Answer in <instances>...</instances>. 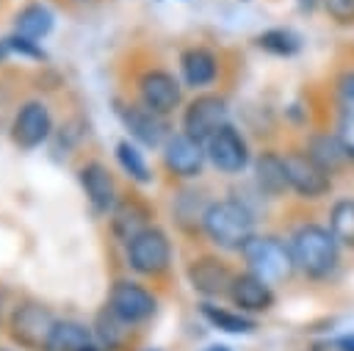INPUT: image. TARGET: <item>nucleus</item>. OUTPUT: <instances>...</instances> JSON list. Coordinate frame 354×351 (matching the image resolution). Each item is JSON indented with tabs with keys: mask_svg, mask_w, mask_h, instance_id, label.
<instances>
[{
	"mask_svg": "<svg viewBox=\"0 0 354 351\" xmlns=\"http://www.w3.org/2000/svg\"><path fill=\"white\" fill-rule=\"evenodd\" d=\"M136 88H138V102L160 116H169L183 102V86L166 69H147L138 77Z\"/></svg>",
	"mask_w": 354,
	"mask_h": 351,
	"instance_id": "f8f14e48",
	"label": "nucleus"
},
{
	"mask_svg": "<svg viewBox=\"0 0 354 351\" xmlns=\"http://www.w3.org/2000/svg\"><path fill=\"white\" fill-rule=\"evenodd\" d=\"M111 312H116L122 321H127L130 326L144 323L155 315L158 310V298L152 296V290H147L144 285L133 282V279H116L108 290V304Z\"/></svg>",
	"mask_w": 354,
	"mask_h": 351,
	"instance_id": "0eeeda50",
	"label": "nucleus"
},
{
	"mask_svg": "<svg viewBox=\"0 0 354 351\" xmlns=\"http://www.w3.org/2000/svg\"><path fill=\"white\" fill-rule=\"evenodd\" d=\"M335 348L337 351H354V334H343L335 340Z\"/></svg>",
	"mask_w": 354,
	"mask_h": 351,
	"instance_id": "2f4dec72",
	"label": "nucleus"
},
{
	"mask_svg": "<svg viewBox=\"0 0 354 351\" xmlns=\"http://www.w3.org/2000/svg\"><path fill=\"white\" fill-rule=\"evenodd\" d=\"M329 232L340 246L354 249V199H337L329 210Z\"/></svg>",
	"mask_w": 354,
	"mask_h": 351,
	"instance_id": "393cba45",
	"label": "nucleus"
},
{
	"mask_svg": "<svg viewBox=\"0 0 354 351\" xmlns=\"http://www.w3.org/2000/svg\"><path fill=\"white\" fill-rule=\"evenodd\" d=\"M152 351H155V348H152Z\"/></svg>",
	"mask_w": 354,
	"mask_h": 351,
	"instance_id": "e433bc0d",
	"label": "nucleus"
},
{
	"mask_svg": "<svg viewBox=\"0 0 354 351\" xmlns=\"http://www.w3.org/2000/svg\"><path fill=\"white\" fill-rule=\"evenodd\" d=\"M205 152H207V160L224 174H241L249 166V144L241 135V130L232 127L230 122L207 138Z\"/></svg>",
	"mask_w": 354,
	"mask_h": 351,
	"instance_id": "9b49d317",
	"label": "nucleus"
},
{
	"mask_svg": "<svg viewBox=\"0 0 354 351\" xmlns=\"http://www.w3.org/2000/svg\"><path fill=\"white\" fill-rule=\"evenodd\" d=\"M149 218H152V213H149L147 202L138 193H127L111 210V232H113V238L119 243L127 246L138 232H144L147 227H152Z\"/></svg>",
	"mask_w": 354,
	"mask_h": 351,
	"instance_id": "dca6fc26",
	"label": "nucleus"
},
{
	"mask_svg": "<svg viewBox=\"0 0 354 351\" xmlns=\"http://www.w3.org/2000/svg\"><path fill=\"white\" fill-rule=\"evenodd\" d=\"M183 83L191 88H205L218 77V58L207 47H188L180 55Z\"/></svg>",
	"mask_w": 354,
	"mask_h": 351,
	"instance_id": "6ab92c4d",
	"label": "nucleus"
},
{
	"mask_svg": "<svg viewBox=\"0 0 354 351\" xmlns=\"http://www.w3.org/2000/svg\"><path fill=\"white\" fill-rule=\"evenodd\" d=\"M285 169H288V185L293 193L301 199H321L332 191V174L324 171L307 152L293 149L285 155Z\"/></svg>",
	"mask_w": 354,
	"mask_h": 351,
	"instance_id": "9d476101",
	"label": "nucleus"
},
{
	"mask_svg": "<svg viewBox=\"0 0 354 351\" xmlns=\"http://www.w3.org/2000/svg\"><path fill=\"white\" fill-rule=\"evenodd\" d=\"M86 351H105V348H102V345H97V343H91V345H88Z\"/></svg>",
	"mask_w": 354,
	"mask_h": 351,
	"instance_id": "f704fd0d",
	"label": "nucleus"
},
{
	"mask_svg": "<svg viewBox=\"0 0 354 351\" xmlns=\"http://www.w3.org/2000/svg\"><path fill=\"white\" fill-rule=\"evenodd\" d=\"M77 180H80V188H83L91 210L97 216H111V210L119 202V191H116V180L108 171V166L100 160H86L77 169Z\"/></svg>",
	"mask_w": 354,
	"mask_h": 351,
	"instance_id": "4468645a",
	"label": "nucleus"
},
{
	"mask_svg": "<svg viewBox=\"0 0 354 351\" xmlns=\"http://www.w3.org/2000/svg\"><path fill=\"white\" fill-rule=\"evenodd\" d=\"M6 44H8L11 53H19V55H25V58H30V61H47V53L41 50V44H39L36 39L11 33V36H6Z\"/></svg>",
	"mask_w": 354,
	"mask_h": 351,
	"instance_id": "cd10ccee",
	"label": "nucleus"
},
{
	"mask_svg": "<svg viewBox=\"0 0 354 351\" xmlns=\"http://www.w3.org/2000/svg\"><path fill=\"white\" fill-rule=\"evenodd\" d=\"M232 307H238L241 312L246 315H257V312H268L277 301L274 290L268 282H263L260 276H254L252 271H243V274H235L232 279V287H230V296Z\"/></svg>",
	"mask_w": 354,
	"mask_h": 351,
	"instance_id": "f3484780",
	"label": "nucleus"
},
{
	"mask_svg": "<svg viewBox=\"0 0 354 351\" xmlns=\"http://www.w3.org/2000/svg\"><path fill=\"white\" fill-rule=\"evenodd\" d=\"M337 138H340V146L346 152V160L354 163V116L348 113H340V122H337Z\"/></svg>",
	"mask_w": 354,
	"mask_h": 351,
	"instance_id": "c756f323",
	"label": "nucleus"
},
{
	"mask_svg": "<svg viewBox=\"0 0 354 351\" xmlns=\"http://www.w3.org/2000/svg\"><path fill=\"white\" fill-rule=\"evenodd\" d=\"M241 254L246 260V268L268 285L285 282L296 268L293 254H290V243H285L277 235H254L241 249Z\"/></svg>",
	"mask_w": 354,
	"mask_h": 351,
	"instance_id": "7ed1b4c3",
	"label": "nucleus"
},
{
	"mask_svg": "<svg viewBox=\"0 0 354 351\" xmlns=\"http://www.w3.org/2000/svg\"><path fill=\"white\" fill-rule=\"evenodd\" d=\"M91 332H94V343L102 345L105 351H122V348L130 343L133 326H130L127 321H122L116 312H111L108 307H102V310L97 312V318H94Z\"/></svg>",
	"mask_w": 354,
	"mask_h": 351,
	"instance_id": "aec40b11",
	"label": "nucleus"
},
{
	"mask_svg": "<svg viewBox=\"0 0 354 351\" xmlns=\"http://www.w3.org/2000/svg\"><path fill=\"white\" fill-rule=\"evenodd\" d=\"M321 6L329 14V19L340 22V25L354 22V0H321Z\"/></svg>",
	"mask_w": 354,
	"mask_h": 351,
	"instance_id": "c85d7f7f",
	"label": "nucleus"
},
{
	"mask_svg": "<svg viewBox=\"0 0 354 351\" xmlns=\"http://www.w3.org/2000/svg\"><path fill=\"white\" fill-rule=\"evenodd\" d=\"M53 135V113L47 102L41 99H28L17 108L11 119V141L19 149H36Z\"/></svg>",
	"mask_w": 354,
	"mask_h": 351,
	"instance_id": "1a4fd4ad",
	"label": "nucleus"
},
{
	"mask_svg": "<svg viewBox=\"0 0 354 351\" xmlns=\"http://www.w3.org/2000/svg\"><path fill=\"white\" fill-rule=\"evenodd\" d=\"M202 232L224 252H241L254 238V216L238 199H216L202 216Z\"/></svg>",
	"mask_w": 354,
	"mask_h": 351,
	"instance_id": "f257e3e1",
	"label": "nucleus"
},
{
	"mask_svg": "<svg viewBox=\"0 0 354 351\" xmlns=\"http://www.w3.org/2000/svg\"><path fill=\"white\" fill-rule=\"evenodd\" d=\"M94 343V332L80 321H58L44 351H86Z\"/></svg>",
	"mask_w": 354,
	"mask_h": 351,
	"instance_id": "5701e85b",
	"label": "nucleus"
},
{
	"mask_svg": "<svg viewBox=\"0 0 354 351\" xmlns=\"http://www.w3.org/2000/svg\"><path fill=\"white\" fill-rule=\"evenodd\" d=\"M116 116L122 119V124L130 133V138L138 141L141 146L155 149V146H163L166 138H169L166 116L149 111L141 102H122V99H116Z\"/></svg>",
	"mask_w": 354,
	"mask_h": 351,
	"instance_id": "6e6552de",
	"label": "nucleus"
},
{
	"mask_svg": "<svg viewBox=\"0 0 354 351\" xmlns=\"http://www.w3.org/2000/svg\"><path fill=\"white\" fill-rule=\"evenodd\" d=\"M72 3H88V0H72Z\"/></svg>",
	"mask_w": 354,
	"mask_h": 351,
	"instance_id": "c9c22d12",
	"label": "nucleus"
},
{
	"mask_svg": "<svg viewBox=\"0 0 354 351\" xmlns=\"http://www.w3.org/2000/svg\"><path fill=\"white\" fill-rule=\"evenodd\" d=\"M324 171H329V174H335L343 163H348L346 160V152H343V146H340V138H337V133H313L310 138H307V149H304Z\"/></svg>",
	"mask_w": 354,
	"mask_h": 351,
	"instance_id": "4be33fe9",
	"label": "nucleus"
},
{
	"mask_svg": "<svg viewBox=\"0 0 354 351\" xmlns=\"http://www.w3.org/2000/svg\"><path fill=\"white\" fill-rule=\"evenodd\" d=\"M205 351H232V348H227V345H221V343H216V345H207Z\"/></svg>",
	"mask_w": 354,
	"mask_h": 351,
	"instance_id": "72a5a7b5",
	"label": "nucleus"
},
{
	"mask_svg": "<svg viewBox=\"0 0 354 351\" xmlns=\"http://www.w3.org/2000/svg\"><path fill=\"white\" fill-rule=\"evenodd\" d=\"M188 285L194 287V293H199L205 301L210 298H221V296H230V287H232V268L213 257V254H202V257H194L188 263Z\"/></svg>",
	"mask_w": 354,
	"mask_h": 351,
	"instance_id": "ddd939ff",
	"label": "nucleus"
},
{
	"mask_svg": "<svg viewBox=\"0 0 354 351\" xmlns=\"http://www.w3.org/2000/svg\"><path fill=\"white\" fill-rule=\"evenodd\" d=\"M254 185L260 193L277 199L282 196L290 185H288V169H285V155L266 149L254 158Z\"/></svg>",
	"mask_w": 354,
	"mask_h": 351,
	"instance_id": "a211bd4d",
	"label": "nucleus"
},
{
	"mask_svg": "<svg viewBox=\"0 0 354 351\" xmlns=\"http://www.w3.org/2000/svg\"><path fill=\"white\" fill-rule=\"evenodd\" d=\"M116 160H119V166H122V171L130 177V180H136V182H152V171H149V166H147V160H144V152L130 141V138H122L119 144H116Z\"/></svg>",
	"mask_w": 354,
	"mask_h": 351,
	"instance_id": "a878e982",
	"label": "nucleus"
},
{
	"mask_svg": "<svg viewBox=\"0 0 354 351\" xmlns=\"http://www.w3.org/2000/svg\"><path fill=\"white\" fill-rule=\"evenodd\" d=\"M127 265L141 276H160L171 265V240L160 227H147L124 246Z\"/></svg>",
	"mask_w": 354,
	"mask_h": 351,
	"instance_id": "39448f33",
	"label": "nucleus"
},
{
	"mask_svg": "<svg viewBox=\"0 0 354 351\" xmlns=\"http://www.w3.org/2000/svg\"><path fill=\"white\" fill-rule=\"evenodd\" d=\"M257 47L271 53V55L288 58V55H296L301 50V39L288 28H271V30H263L257 36Z\"/></svg>",
	"mask_w": 354,
	"mask_h": 351,
	"instance_id": "bb28decb",
	"label": "nucleus"
},
{
	"mask_svg": "<svg viewBox=\"0 0 354 351\" xmlns=\"http://www.w3.org/2000/svg\"><path fill=\"white\" fill-rule=\"evenodd\" d=\"M55 323L58 318L50 312V307H44L41 301H22L11 312L8 334L25 351H44Z\"/></svg>",
	"mask_w": 354,
	"mask_h": 351,
	"instance_id": "20e7f679",
	"label": "nucleus"
},
{
	"mask_svg": "<svg viewBox=\"0 0 354 351\" xmlns=\"http://www.w3.org/2000/svg\"><path fill=\"white\" fill-rule=\"evenodd\" d=\"M0 351H3V348H0Z\"/></svg>",
	"mask_w": 354,
	"mask_h": 351,
	"instance_id": "4c0bfd02",
	"label": "nucleus"
},
{
	"mask_svg": "<svg viewBox=\"0 0 354 351\" xmlns=\"http://www.w3.org/2000/svg\"><path fill=\"white\" fill-rule=\"evenodd\" d=\"M227 124V99L221 94H196L183 111V133L199 144Z\"/></svg>",
	"mask_w": 354,
	"mask_h": 351,
	"instance_id": "423d86ee",
	"label": "nucleus"
},
{
	"mask_svg": "<svg viewBox=\"0 0 354 351\" xmlns=\"http://www.w3.org/2000/svg\"><path fill=\"white\" fill-rule=\"evenodd\" d=\"M53 25H55V17H53V11L47 8V6H41V3H28V6H22L19 11H17V17H14V33H19V36H28V39H44L50 30H53Z\"/></svg>",
	"mask_w": 354,
	"mask_h": 351,
	"instance_id": "b1692460",
	"label": "nucleus"
},
{
	"mask_svg": "<svg viewBox=\"0 0 354 351\" xmlns=\"http://www.w3.org/2000/svg\"><path fill=\"white\" fill-rule=\"evenodd\" d=\"M199 315L213 326V329H221V332H230V334H252L257 329V321L249 318L246 312L241 310H230V307H218L213 301H202L199 304Z\"/></svg>",
	"mask_w": 354,
	"mask_h": 351,
	"instance_id": "412c9836",
	"label": "nucleus"
},
{
	"mask_svg": "<svg viewBox=\"0 0 354 351\" xmlns=\"http://www.w3.org/2000/svg\"><path fill=\"white\" fill-rule=\"evenodd\" d=\"M290 254L296 268L310 279H326L340 260V243L321 224H301L290 235Z\"/></svg>",
	"mask_w": 354,
	"mask_h": 351,
	"instance_id": "f03ea898",
	"label": "nucleus"
},
{
	"mask_svg": "<svg viewBox=\"0 0 354 351\" xmlns=\"http://www.w3.org/2000/svg\"><path fill=\"white\" fill-rule=\"evenodd\" d=\"M8 53H11V50H8V44H6V39H0V64L8 58Z\"/></svg>",
	"mask_w": 354,
	"mask_h": 351,
	"instance_id": "473e14b6",
	"label": "nucleus"
},
{
	"mask_svg": "<svg viewBox=\"0 0 354 351\" xmlns=\"http://www.w3.org/2000/svg\"><path fill=\"white\" fill-rule=\"evenodd\" d=\"M205 158H207L205 144L188 138L185 133H174L163 144V166L169 169V174L180 177V180L199 177V171L205 166Z\"/></svg>",
	"mask_w": 354,
	"mask_h": 351,
	"instance_id": "2eb2a0df",
	"label": "nucleus"
},
{
	"mask_svg": "<svg viewBox=\"0 0 354 351\" xmlns=\"http://www.w3.org/2000/svg\"><path fill=\"white\" fill-rule=\"evenodd\" d=\"M337 97H340V113L354 116V72H346L337 80Z\"/></svg>",
	"mask_w": 354,
	"mask_h": 351,
	"instance_id": "7c9ffc66",
	"label": "nucleus"
}]
</instances>
